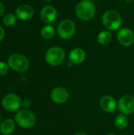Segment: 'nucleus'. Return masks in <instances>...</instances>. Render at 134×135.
<instances>
[{
    "label": "nucleus",
    "mask_w": 134,
    "mask_h": 135,
    "mask_svg": "<svg viewBox=\"0 0 134 135\" xmlns=\"http://www.w3.org/2000/svg\"><path fill=\"white\" fill-rule=\"evenodd\" d=\"M75 14L79 20L89 21L96 14V6L92 0L80 1L75 7Z\"/></svg>",
    "instance_id": "obj_1"
},
{
    "label": "nucleus",
    "mask_w": 134,
    "mask_h": 135,
    "mask_svg": "<svg viewBox=\"0 0 134 135\" xmlns=\"http://www.w3.org/2000/svg\"><path fill=\"white\" fill-rule=\"evenodd\" d=\"M102 23L107 30L113 32L122 28V17L121 14L115 9H107L102 15Z\"/></svg>",
    "instance_id": "obj_2"
},
{
    "label": "nucleus",
    "mask_w": 134,
    "mask_h": 135,
    "mask_svg": "<svg viewBox=\"0 0 134 135\" xmlns=\"http://www.w3.org/2000/svg\"><path fill=\"white\" fill-rule=\"evenodd\" d=\"M15 123L23 129H30L36 125V117L35 114L25 108H22L17 111L14 116Z\"/></svg>",
    "instance_id": "obj_3"
},
{
    "label": "nucleus",
    "mask_w": 134,
    "mask_h": 135,
    "mask_svg": "<svg viewBox=\"0 0 134 135\" xmlns=\"http://www.w3.org/2000/svg\"><path fill=\"white\" fill-rule=\"evenodd\" d=\"M66 51L59 46L50 47L45 53V60L51 66H58L65 60Z\"/></svg>",
    "instance_id": "obj_4"
},
{
    "label": "nucleus",
    "mask_w": 134,
    "mask_h": 135,
    "mask_svg": "<svg viewBox=\"0 0 134 135\" xmlns=\"http://www.w3.org/2000/svg\"><path fill=\"white\" fill-rule=\"evenodd\" d=\"M7 63L10 69L18 73L27 71L30 66V62L28 58L19 53L10 55V56L8 58Z\"/></svg>",
    "instance_id": "obj_5"
},
{
    "label": "nucleus",
    "mask_w": 134,
    "mask_h": 135,
    "mask_svg": "<svg viewBox=\"0 0 134 135\" xmlns=\"http://www.w3.org/2000/svg\"><path fill=\"white\" fill-rule=\"evenodd\" d=\"M77 32V26L73 21L70 19H64L61 21L57 27L56 32L62 40L71 39Z\"/></svg>",
    "instance_id": "obj_6"
},
{
    "label": "nucleus",
    "mask_w": 134,
    "mask_h": 135,
    "mask_svg": "<svg viewBox=\"0 0 134 135\" xmlns=\"http://www.w3.org/2000/svg\"><path fill=\"white\" fill-rule=\"evenodd\" d=\"M21 99L15 93H9L6 95L2 100V105L3 108L9 112L18 111L21 107Z\"/></svg>",
    "instance_id": "obj_7"
},
{
    "label": "nucleus",
    "mask_w": 134,
    "mask_h": 135,
    "mask_svg": "<svg viewBox=\"0 0 134 135\" xmlns=\"http://www.w3.org/2000/svg\"><path fill=\"white\" fill-rule=\"evenodd\" d=\"M117 40L123 47H130L134 44V32L130 28L123 27L117 31Z\"/></svg>",
    "instance_id": "obj_8"
},
{
    "label": "nucleus",
    "mask_w": 134,
    "mask_h": 135,
    "mask_svg": "<svg viewBox=\"0 0 134 135\" xmlns=\"http://www.w3.org/2000/svg\"><path fill=\"white\" fill-rule=\"evenodd\" d=\"M118 109L120 113L128 115L134 113V97L124 95L118 101Z\"/></svg>",
    "instance_id": "obj_9"
},
{
    "label": "nucleus",
    "mask_w": 134,
    "mask_h": 135,
    "mask_svg": "<svg viewBox=\"0 0 134 135\" xmlns=\"http://www.w3.org/2000/svg\"><path fill=\"white\" fill-rule=\"evenodd\" d=\"M51 100L56 104H63L69 99L68 90L62 86H58L54 88L50 94Z\"/></svg>",
    "instance_id": "obj_10"
},
{
    "label": "nucleus",
    "mask_w": 134,
    "mask_h": 135,
    "mask_svg": "<svg viewBox=\"0 0 134 135\" xmlns=\"http://www.w3.org/2000/svg\"><path fill=\"white\" fill-rule=\"evenodd\" d=\"M39 17L41 21L44 24L50 25L53 23L58 17L57 9L51 5L45 6L41 9L39 13Z\"/></svg>",
    "instance_id": "obj_11"
},
{
    "label": "nucleus",
    "mask_w": 134,
    "mask_h": 135,
    "mask_svg": "<svg viewBox=\"0 0 134 135\" xmlns=\"http://www.w3.org/2000/svg\"><path fill=\"white\" fill-rule=\"evenodd\" d=\"M100 107L106 113H113L118 108V102L111 95H104L100 100Z\"/></svg>",
    "instance_id": "obj_12"
},
{
    "label": "nucleus",
    "mask_w": 134,
    "mask_h": 135,
    "mask_svg": "<svg viewBox=\"0 0 134 135\" xmlns=\"http://www.w3.org/2000/svg\"><path fill=\"white\" fill-rule=\"evenodd\" d=\"M35 13L34 8L28 4H22L17 7L15 10V15L17 19L21 21H28L32 18Z\"/></svg>",
    "instance_id": "obj_13"
},
{
    "label": "nucleus",
    "mask_w": 134,
    "mask_h": 135,
    "mask_svg": "<svg viewBox=\"0 0 134 135\" xmlns=\"http://www.w3.org/2000/svg\"><path fill=\"white\" fill-rule=\"evenodd\" d=\"M86 52L81 47H74L69 53L70 62L73 65H79L85 62Z\"/></svg>",
    "instance_id": "obj_14"
},
{
    "label": "nucleus",
    "mask_w": 134,
    "mask_h": 135,
    "mask_svg": "<svg viewBox=\"0 0 134 135\" xmlns=\"http://www.w3.org/2000/svg\"><path fill=\"white\" fill-rule=\"evenodd\" d=\"M16 123L11 119H6L0 123V133L2 135H11L15 130Z\"/></svg>",
    "instance_id": "obj_15"
},
{
    "label": "nucleus",
    "mask_w": 134,
    "mask_h": 135,
    "mask_svg": "<svg viewBox=\"0 0 134 135\" xmlns=\"http://www.w3.org/2000/svg\"><path fill=\"white\" fill-rule=\"evenodd\" d=\"M112 39H113L112 32L107 29L100 32L97 35V42L103 46L108 45L109 44H111Z\"/></svg>",
    "instance_id": "obj_16"
},
{
    "label": "nucleus",
    "mask_w": 134,
    "mask_h": 135,
    "mask_svg": "<svg viewBox=\"0 0 134 135\" xmlns=\"http://www.w3.org/2000/svg\"><path fill=\"white\" fill-rule=\"evenodd\" d=\"M55 33H56V30L51 25H44L40 32V35L42 38L47 40H50L53 39L55 36Z\"/></svg>",
    "instance_id": "obj_17"
},
{
    "label": "nucleus",
    "mask_w": 134,
    "mask_h": 135,
    "mask_svg": "<svg viewBox=\"0 0 134 135\" xmlns=\"http://www.w3.org/2000/svg\"><path fill=\"white\" fill-rule=\"evenodd\" d=\"M115 126L118 130H124L126 129L129 125V119L126 115H123L122 113L116 115L115 118Z\"/></svg>",
    "instance_id": "obj_18"
},
{
    "label": "nucleus",
    "mask_w": 134,
    "mask_h": 135,
    "mask_svg": "<svg viewBox=\"0 0 134 135\" xmlns=\"http://www.w3.org/2000/svg\"><path fill=\"white\" fill-rule=\"evenodd\" d=\"M17 19V16L15 14L7 13V14L3 16L2 22H3L4 25H6L7 27H12L16 24Z\"/></svg>",
    "instance_id": "obj_19"
},
{
    "label": "nucleus",
    "mask_w": 134,
    "mask_h": 135,
    "mask_svg": "<svg viewBox=\"0 0 134 135\" xmlns=\"http://www.w3.org/2000/svg\"><path fill=\"white\" fill-rule=\"evenodd\" d=\"M9 66L8 63L4 62H0V76H3L6 74L9 71Z\"/></svg>",
    "instance_id": "obj_20"
},
{
    "label": "nucleus",
    "mask_w": 134,
    "mask_h": 135,
    "mask_svg": "<svg viewBox=\"0 0 134 135\" xmlns=\"http://www.w3.org/2000/svg\"><path fill=\"white\" fill-rule=\"evenodd\" d=\"M31 105H32V102H31V100H29L28 99H24L21 102V106L25 109H28L31 107Z\"/></svg>",
    "instance_id": "obj_21"
},
{
    "label": "nucleus",
    "mask_w": 134,
    "mask_h": 135,
    "mask_svg": "<svg viewBox=\"0 0 134 135\" xmlns=\"http://www.w3.org/2000/svg\"><path fill=\"white\" fill-rule=\"evenodd\" d=\"M5 37V30L2 25H0V42L4 39Z\"/></svg>",
    "instance_id": "obj_22"
},
{
    "label": "nucleus",
    "mask_w": 134,
    "mask_h": 135,
    "mask_svg": "<svg viewBox=\"0 0 134 135\" xmlns=\"http://www.w3.org/2000/svg\"><path fill=\"white\" fill-rule=\"evenodd\" d=\"M4 13H5V6L2 2H0V18L3 17Z\"/></svg>",
    "instance_id": "obj_23"
},
{
    "label": "nucleus",
    "mask_w": 134,
    "mask_h": 135,
    "mask_svg": "<svg viewBox=\"0 0 134 135\" xmlns=\"http://www.w3.org/2000/svg\"><path fill=\"white\" fill-rule=\"evenodd\" d=\"M73 135H88V134H85V133H83V132H77V133L74 134Z\"/></svg>",
    "instance_id": "obj_24"
},
{
    "label": "nucleus",
    "mask_w": 134,
    "mask_h": 135,
    "mask_svg": "<svg viewBox=\"0 0 134 135\" xmlns=\"http://www.w3.org/2000/svg\"><path fill=\"white\" fill-rule=\"evenodd\" d=\"M125 1H126V2H128V3H131L133 0H125Z\"/></svg>",
    "instance_id": "obj_25"
},
{
    "label": "nucleus",
    "mask_w": 134,
    "mask_h": 135,
    "mask_svg": "<svg viewBox=\"0 0 134 135\" xmlns=\"http://www.w3.org/2000/svg\"><path fill=\"white\" fill-rule=\"evenodd\" d=\"M105 135H116L115 134H114V133H107V134H106Z\"/></svg>",
    "instance_id": "obj_26"
},
{
    "label": "nucleus",
    "mask_w": 134,
    "mask_h": 135,
    "mask_svg": "<svg viewBox=\"0 0 134 135\" xmlns=\"http://www.w3.org/2000/svg\"><path fill=\"white\" fill-rule=\"evenodd\" d=\"M1 122H2V114L0 112V123H1Z\"/></svg>",
    "instance_id": "obj_27"
},
{
    "label": "nucleus",
    "mask_w": 134,
    "mask_h": 135,
    "mask_svg": "<svg viewBox=\"0 0 134 135\" xmlns=\"http://www.w3.org/2000/svg\"><path fill=\"white\" fill-rule=\"evenodd\" d=\"M43 1H45V2H51V1H52V0H43Z\"/></svg>",
    "instance_id": "obj_28"
},
{
    "label": "nucleus",
    "mask_w": 134,
    "mask_h": 135,
    "mask_svg": "<svg viewBox=\"0 0 134 135\" xmlns=\"http://www.w3.org/2000/svg\"><path fill=\"white\" fill-rule=\"evenodd\" d=\"M115 1H122V0H115Z\"/></svg>",
    "instance_id": "obj_29"
},
{
    "label": "nucleus",
    "mask_w": 134,
    "mask_h": 135,
    "mask_svg": "<svg viewBox=\"0 0 134 135\" xmlns=\"http://www.w3.org/2000/svg\"><path fill=\"white\" fill-rule=\"evenodd\" d=\"M79 1H82V0H79Z\"/></svg>",
    "instance_id": "obj_30"
}]
</instances>
